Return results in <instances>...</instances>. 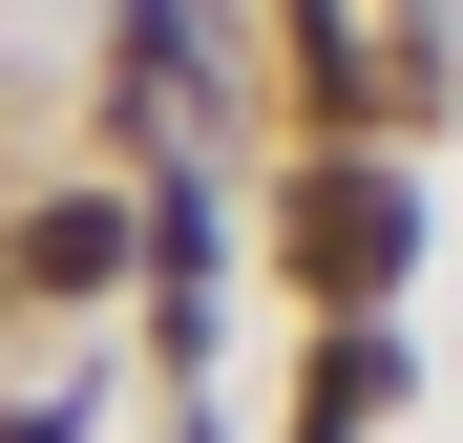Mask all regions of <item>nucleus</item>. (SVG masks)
Returning a JSON list of instances; mask_svg holds the SVG:
<instances>
[{"label":"nucleus","instance_id":"f257e3e1","mask_svg":"<svg viewBox=\"0 0 463 443\" xmlns=\"http://www.w3.org/2000/svg\"><path fill=\"white\" fill-rule=\"evenodd\" d=\"M401 254H421V190H401V169H358V148H337V169L295 190V274H317V295H379Z\"/></svg>","mask_w":463,"mask_h":443},{"label":"nucleus","instance_id":"f03ea898","mask_svg":"<svg viewBox=\"0 0 463 443\" xmlns=\"http://www.w3.org/2000/svg\"><path fill=\"white\" fill-rule=\"evenodd\" d=\"M379 401H401V338H379V317H337L317 359H295V443H358Z\"/></svg>","mask_w":463,"mask_h":443},{"label":"nucleus","instance_id":"7ed1b4c3","mask_svg":"<svg viewBox=\"0 0 463 443\" xmlns=\"http://www.w3.org/2000/svg\"><path fill=\"white\" fill-rule=\"evenodd\" d=\"M106 274H127V211H106V190L22 211V254H0V295H106Z\"/></svg>","mask_w":463,"mask_h":443},{"label":"nucleus","instance_id":"20e7f679","mask_svg":"<svg viewBox=\"0 0 463 443\" xmlns=\"http://www.w3.org/2000/svg\"><path fill=\"white\" fill-rule=\"evenodd\" d=\"M0 443H85V401H22V422H0Z\"/></svg>","mask_w":463,"mask_h":443}]
</instances>
